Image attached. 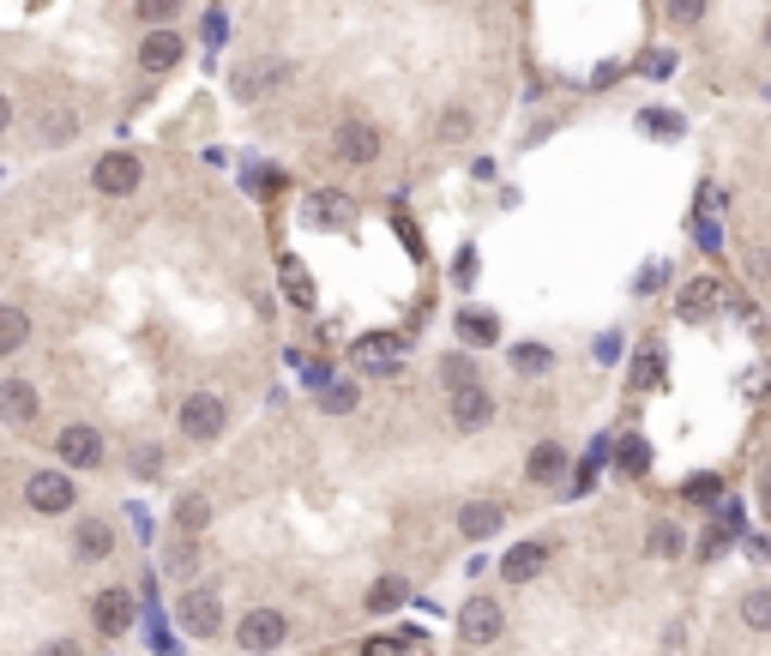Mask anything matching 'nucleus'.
<instances>
[{
	"label": "nucleus",
	"instance_id": "19",
	"mask_svg": "<svg viewBox=\"0 0 771 656\" xmlns=\"http://www.w3.org/2000/svg\"><path fill=\"white\" fill-rule=\"evenodd\" d=\"M561 470H567V446H555V440L531 446V458H524V476H531V482H555Z\"/></svg>",
	"mask_w": 771,
	"mask_h": 656
},
{
	"label": "nucleus",
	"instance_id": "31",
	"mask_svg": "<svg viewBox=\"0 0 771 656\" xmlns=\"http://www.w3.org/2000/svg\"><path fill=\"white\" fill-rule=\"evenodd\" d=\"M663 13H669V25H675V30H687V25L706 18V0H663Z\"/></svg>",
	"mask_w": 771,
	"mask_h": 656
},
{
	"label": "nucleus",
	"instance_id": "20",
	"mask_svg": "<svg viewBox=\"0 0 771 656\" xmlns=\"http://www.w3.org/2000/svg\"><path fill=\"white\" fill-rule=\"evenodd\" d=\"M458 337H464V344H495V337H500V320H495V313H476V308H464V313H458Z\"/></svg>",
	"mask_w": 771,
	"mask_h": 656
},
{
	"label": "nucleus",
	"instance_id": "29",
	"mask_svg": "<svg viewBox=\"0 0 771 656\" xmlns=\"http://www.w3.org/2000/svg\"><path fill=\"white\" fill-rule=\"evenodd\" d=\"M657 380H663V356H657V344H645L633 361V386H657Z\"/></svg>",
	"mask_w": 771,
	"mask_h": 656
},
{
	"label": "nucleus",
	"instance_id": "12",
	"mask_svg": "<svg viewBox=\"0 0 771 656\" xmlns=\"http://www.w3.org/2000/svg\"><path fill=\"white\" fill-rule=\"evenodd\" d=\"M182 627L194 632V639H211V632H223V603H217V591H187V596H182Z\"/></svg>",
	"mask_w": 771,
	"mask_h": 656
},
{
	"label": "nucleus",
	"instance_id": "41",
	"mask_svg": "<svg viewBox=\"0 0 771 656\" xmlns=\"http://www.w3.org/2000/svg\"><path fill=\"white\" fill-rule=\"evenodd\" d=\"M37 656H79V644H73V639H54V644H42Z\"/></svg>",
	"mask_w": 771,
	"mask_h": 656
},
{
	"label": "nucleus",
	"instance_id": "42",
	"mask_svg": "<svg viewBox=\"0 0 771 656\" xmlns=\"http://www.w3.org/2000/svg\"><path fill=\"white\" fill-rule=\"evenodd\" d=\"M368 656H398V644H386V639H368Z\"/></svg>",
	"mask_w": 771,
	"mask_h": 656
},
{
	"label": "nucleus",
	"instance_id": "35",
	"mask_svg": "<svg viewBox=\"0 0 771 656\" xmlns=\"http://www.w3.org/2000/svg\"><path fill=\"white\" fill-rule=\"evenodd\" d=\"M158 470H163L158 446H133V476H158Z\"/></svg>",
	"mask_w": 771,
	"mask_h": 656
},
{
	"label": "nucleus",
	"instance_id": "36",
	"mask_svg": "<svg viewBox=\"0 0 771 656\" xmlns=\"http://www.w3.org/2000/svg\"><path fill=\"white\" fill-rule=\"evenodd\" d=\"M320 410H356V386H320Z\"/></svg>",
	"mask_w": 771,
	"mask_h": 656
},
{
	"label": "nucleus",
	"instance_id": "43",
	"mask_svg": "<svg viewBox=\"0 0 771 656\" xmlns=\"http://www.w3.org/2000/svg\"><path fill=\"white\" fill-rule=\"evenodd\" d=\"M7 121H13V103H7V97H0V133H7Z\"/></svg>",
	"mask_w": 771,
	"mask_h": 656
},
{
	"label": "nucleus",
	"instance_id": "21",
	"mask_svg": "<svg viewBox=\"0 0 771 656\" xmlns=\"http://www.w3.org/2000/svg\"><path fill=\"white\" fill-rule=\"evenodd\" d=\"M175 524H182V536H199V530L211 524V500L206 494H182V500H175Z\"/></svg>",
	"mask_w": 771,
	"mask_h": 656
},
{
	"label": "nucleus",
	"instance_id": "3",
	"mask_svg": "<svg viewBox=\"0 0 771 656\" xmlns=\"http://www.w3.org/2000/svg\"><path fill=\"white\" fill-rule=\"evenodd\" d=\"M223 428H229V404H223L217 392H194V398L182 404V434L194 440V446H211Z\"/></svg>",
	"mask_w": 771,
	"mask_h": 656
},
{
	"label": "nucleus",
	"instance_id": "27",
	"mask_svg": "<svg viewBox=\"0 0 771 656\" xmlns=\"http://www.w3.org/2000/svg\"><path fill=\"white\" fill-rule=\"evenodd\" d=\"M742 627H754V632L771 627V591H747L742 596Z\"/></svg>",
	"mask_w": 771,
	"mask_h": 656
},
{
	"label": "nucleus",
	"instance_id": "4",
	"mask_svg": "<svg viewBox=\"0 0 771 656\" xmlns=\"http://www.w3.org/2000/svg\"><path fill=\"white\" fill-rule=\"evenodd\" d=\"M332 151H338L344 163L368 169V163H380L386 139H380V127H374V121H338V127H332Z\"/></svg>",
	"mask_w": 771,
	"mask_h": 656
},
{
	"label": "nucleus",
	"instance_id": "33",
	"mask_svg": "<svg viewBox=\"0 0 771 656\" xmlns=\"http://www.w3.org/2000/svg\"><path fill=\"white\" fill-rule=\"evenodd\" d=\"M693 235H699V247H706V253H723V223L711 218V211H699V223H693Z\"/></svg>",
	"mask_w": 771,
	"mask_h": 656
},
{
	"label": "nucleus",
	"instance_id": "2",
	"mask_svg": "<svg viewBox=\"0 0 771 656\" xmlns=\"http://www.w3.org/2000/svg\"><path fill=\"white\" fill-rule=\"evenodd\" d=\"M91 187H97V194H109V199H127V194H139V187H145V163L133 151H103L91 163Z\"/></svg>",
	"mask_w": 771,
	"mask_h": 656
},
{
	"label": "nucleus",
	"instance_id": "38",
	"mask_svg": "<svg viewBox=\"0 0 771 656\" xmlns=\"http://www.w3.org/2000/svg\"><path fill=\"white\" fill-rule=\"evenodd\" d=\"M651 554H681V530L675 524H651Z\"/></svg>",
	"mask_w": 771,
	"mask_h": 656
},
{
	"label": "nucleus",
	"instance_id": "13",
	"mask_svg": "<svg viewBox=\"0 0 771 656\" xmlns=\"http://www.w3.org/2000/svg\"><path fill=\"white\" fill-rule=\"evenodd\" d=\"M91 620H97V632L121 639V632L133 627V596H127V591H97V596H91Z\"/></svg>",
	"mask_w": 771,
	"mask_h": 656
},
{
	"label": "nucleus",
	"instance_id": "16",
	"mask_svg": "<svg viewBox=\"0 0 771 656\" xmlns=\"http://www.w3.org/2000/svg\"><path fill=\"white\" fill-rule=\"evenodd\" d=\"M718 301H723V284H718V277H693V284L681 289L675 313H681V320H706V313L718 308Z\"/></svg>",
	"mask_w": 771,
	"mask_h": 656
},
{
	"label": "nucleus",
	"instance_id": "28",
	"mask_svg": "<svg viewBox=\"0 0 771 656\" xmlns=\"http://www.w3.org/2000/svg\"><path fill=\"white\" fill-rule=\"evenodd\" d=\"M434 133H440L446 145H458V139H471V109H446L440 121H434Z\"/></svg>",
	"mask_w": 771,
	"mask_h": 656
},
{
	"label": "nucleus",
	"instance_id": "34",
	"mask_svg": "<svg viewBox=\"0 0 771 656\" xmlns=\"http://www.w3.org/2000/svg\"><path fill=\"white\" fill-rule=\"evenodd\" d=\"M175 13H182V0H139V18H145V25H170Z\"/></svg>",
	"mask_w": 771,
	"mask_h": 656
},
{
	"label": "nucleus",
	"instance_id": "7",
	"mask_svg": "<svg viewBox=\"0 0 771 656\" xmlns=\"http://www.w3.org/2000/svg\"><path fill=\"white\" fill-rule=\"evenodd\" d=\"M25 500H30V512H73L79 488H73V476H61V470H37V476L25 482Z\"/></svg>",
	"mask_w": 771,
	"mask_h": 656
},
{
	"label": "nucleus",
	"instance_id": "37",
	"mask_svg": "<svg viewBox=\"0 0 771 656\" xmlns=\"http://www.w3.org/2000/svg\"><path fill=\"white\" fill-rule=\"evenodd\" d=\"M639 127H645V133H681V115H669V109H645Z\"/></svg>",
	"mask_w": 771,
	"mask_h": 656
},
{
	"label": "nucleus",
	"instance_id": "32",
	"mask_svg": "<svg viewBox=\"0 0 771 656\" xmlns=\"http://www.w3.org/2000/svg\"><path fill=\"white\" fill-rule=\"evenodd\" d=\"M512 368H519V373H543V368H555V356H549V349H536V344H519V349H512Z\"/></svg>",
	"mask_w": 771,
	"mask_h": 656
},
{
	"label": "nucleus",
	"instance_id": "14",
	"mask_svg": "<svg viewBox=\"0 0 771 656\" xmlns=\"http://www.w3.org/2000/svg\"><path fill=\"white\" fill-rule=\"evenodd\" d=\"M37 139L42 145H73V139H79V109H73V103H49L37 115Z\"/></svg>",
	"mask_w": 771,
	"mask_h": 656
},
{
	"label": "nucleus",
	"instance_id": "15",
	"mask_svg": "<svg viewBox=\"0 0 771 656\" xmlns=\"http://www.w3.org/2000/svg\"><path fill=\"white\" fill-rule=\"evenodd\" d=\"M500 524H507V506H500V500H471V506H464V512H458V530H464V536H471V542L495 536Z\"/></svg>",
	"mask_w": 771,
	"mask_h": 656
},
{
	"label": "nucleus",
	"instance_id": "9",
	"mask_svg": "<svg viewBox=\"0 0 771 656\" xmlns=\"http://www.w3.org/2000/svg\"><path fill=\"white\" fill-rule=\"evenodd\" d=\"M182 54H187V37H182V30H170V25H158L151 37L139 42V66H145V73H175Z\"/></svg>",
	"mask_w": 771,
	"mask_h": 656
},
{
	"label": "nucleus",
	"instance_id": "30",
	"mask_svg": "<svg viewBox=\"0 0 771 656\" xmlns=\"http://www.w3.org/2000/svg\"><path fill=\"white\" fill-rule=\"evenodd\" d=\"M645 463H651V446H645L639 434H627L621 440V476H639Z\"/></svg>",
	"mask_w": 771,
	"mask_h": 656
},
{
	"label": "nucleus",
	"instance_id": "6",
	"mask_svg": "<svg viewBox=\"0 0 771 656\" xmlns=\"http://www.w3.org/2000/svg\"><path fill=\"white\" fill-rule=\"evenodd\" d=\"M284 639H289V615H277V608H253V615H241V627H236V644L253 651V656L277 651Z\"/></svg>",
	"mask_w": 771,
	"mask_h": 656
},
{
	"label": "nucleus",
	"instance_id": "23",
	"mask_svg": "<svg viewBox=\"0 0 771 656\" xmlns=\"http://www.w3.org/2000/svg\"><path fill=\"white\" fill-rule=\"evenodd\" d=\"M356 361H362V368H380V361L393 368V361H398V337L393 332H386V337H356Z\"/></svg>",
	"mask_w": 771,
	"mask_h": 656
},
{
	"label": "nucleus",
	"instance_id": "26",
	"mask_svg": "<svg viewBox=\"0 0 771 656\" xmlns=\"http://www.w3.org/2000/svg\"><path fill=\"white\" fill-rule=\"evenodd\" d=\"M405 596H410V591H405V579H380L374 591H368V608H374V615H393V608L405 603Z\"/></svg>",
	"mask_w": 771,
	"mask_h": 656
},
{
	"label": "nucleus",
	"instance_id": "39",
	"mask_svg": "<svg viewBox=\"0 0 771 656\" xmlns=\"http://www.w3.org/2000/svg\"><path fill=\"white\" fill-rule=\"evenodd\" d=\"M440 373H446V386H471V368H464V361H440Z\"/></svg>",
	"mask_w": 771,
	"mask_h": 656
},
{
	"label": "nucleus",
	"instance_id": "8",
	"mask_svg": "<svg viewBox=\"0 0 771 656\" xmlns=\"http://www.w3.org/2000/svg\"><path fill=\"white\" fill-rule=\"evenodd\" d=\"M0 416H7L13 428H37L42 422V398H37V386H30L25 373L0 380Z\"/></svg>",
	"mask_w": 771,
	"mask_h": 656
},
{
	"label": "nucleus",
	"instance_id": "11",
	"mask_svg": "<svg viewBox=\"0 0 771 656\" xmlns=\"http://www.w3.org/2000/svg\"><path fill=\"white\" fill-rule=\"evenodd\" d=\"M500 603L495 596H476V603H464V615H458V639L464 644H495L500 639Z\"/></svg>",
	"mask_w": 771,
	"mask_h": 656
},
{
	"label": "nucleus",
	"instance_id": "17",
	"mask_svg": "<svg viewBox=\"0 0 771 656\" xmlns=\"http://www.w3.org/2000/svg\"><path fill=\"white\" fill-rule=\"evenodd\" d=\"M73 548H79V560H109V554H115V530H109L103 518H85V524L73 530Z\"/></svg>",
	"mask_w": 771,
	"mask_h": 656
},
{
	"label": "nucleus",
	"instance_id": "10",
	"mask_svg": "<svg viewBox=\"0 0 771 656\" xmlns=\"http://www.w3.org/2000/svg\"><path fill=\"white\" fill-rule=\"evenodd\" d=\"M495 422V398L483 386H452V428L458 434H483Z\"/></svg>",
	"mask_w": 771,
	"mask_h": 656
},
{
	"label": "nucleus",
	"instance_id": "18",
	"mask_svg": "<svg viewBox=\"0 0 771 656\" xmlns=\"http://www.w3.org/2000/svg\"><path fill=\"white\" fill-rule=\"evenodd\" d=\"M543 560H549V548H543V542H519V548L500 560V572H507L512 584H531L536 572H543Z\"/></svg>",
	"mask_w": 771,
	"mask_h": 656
},
{
	"label": "nucleus",
	"instance_id": "25",
	"mask_svg": "<svg viewBox=\"0 0 771 656\" xmlns=\"http://www.w3.org/2000/svg\"><path fill=\"white\" fill-rule=\"evenodd\" d=\"M284 296L296 301V308H314V284H308L301 259H284Z\"/></svg>",
	"mask_w": 771,
	"mask_h": 656
},
{
	"label": "nucleus",
	"instance_id": "40",
	"mask_svg": "<svg viewBox=\"0 0 771 656\" xmlns=\"http://www.w3.org/2000/svg\"><path fill=\"white\" fill-rule=\"evenodd\" d=\"M663 277H669V265H651V271H645V277H639V296H651V289L663 284Z\"/></svg>",
	"mask_w": 771,
	"mask_h": 656
},
{
	"label": "nucleus",
	"instance_id": "24",
	"mask_svg": "<svg viewBox=\"0 0 771 656\" xmlns=\"http://www.w3.org/2000/svg\"><path fill=\"white\" fill-rule=\"evenodd\" d=\"M356 206L350 199H332V194H314L308 199V223H350Z\"/></svg>",
	"mask_w": 771,
	"mask_h": 656
},
{
	"label": "nucleus",
	"instance_id": "22",
	"mask_svg": "<svg viewBox=\"0 0 771 656\" xmlns=\"http://www.w3.org/2000/svg\"><path fill=\"white\" fill-rule=\"evenodd\" d=\"M25 337H30V313L25 308H0V356L25 349Z\"/></svg>",
	"mask_w": 771,
	"mask_h": 656
},
{
	"label": "nucleus",
	"instance_id": "1",
	"mask_svg": "<svg viewBox=\"0 0 771 656\" xmlns=\"http://www.w3.org/2000/svg\"><path fill=\"white\" fill-rule=\"evenodd\" d=\"M229 85H236L241 103H265L272 90L289 85V61H284V54H253V61L236 66V78H229Z\"/></svg>",
	"mask_w": 771,
	"mask_h": 656
},
{
	"label": "nucleus",
	"instance_id": "5",
	"mask_svg": "<svg viewBox=\"0 0 771 656\" xmlns=\"http://www.w3.org/2000/svg\"><path fill=\"white\" fill-rule=\"evenodd\" d=\"M54 451H61L66 470H97V463H103V434H97L91 422H66L61 434H54Z\"/></svg>",
	"mask_w": 771,
	"mask_h": 656
}]
</instances>
